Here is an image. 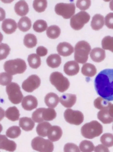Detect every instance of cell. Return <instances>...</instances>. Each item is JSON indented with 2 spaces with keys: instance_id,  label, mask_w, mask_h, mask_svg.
<instances>
[{
  "instance_id": "d590c367",
  "label": "cell",
  "mask_w": 113,
  "mask_h": 152,
  "mask_svg": "<svg viewBox=\"0 0 113 152\" xmlns=\"http://www.w3.org/2000/svg\"><path fill=\"white\" fill-rule=\"evenodd\" d=\"M47 27L46 22L43 20H38L34 23L33 28L37 32H42L46 30Z\"/></svg>"
},
{
  "instance_id": "bcb514c9",
  "label": "cell",
  "mask_w": 113,
  "mask_h": 152,
  "mask_svg": "<svg viewBox=\"0 0 113 152\" xmlns=\"http://www.w3.org/2000/svg\"><path fill=\"white\" fill-rule=\"evenodd\" d=\"M37 54L41 57L46 56L48 53V50L45 47L40 46L38 47L36 49Z\"/></svg>"
},
{
  "instance_id": "83f0119b",
  "label": "cell",
  "mask_w": 113,
  "mask_h": 152,
  "mask_svg": "<svg viewBox=\"0 0 113 152\" xmlns=\"http://www.w3.org/2000/svg\"><path fill=\"white\" fill-rule=\"evenodd\" d=\"M20 115L19 110L15 106L9 107L5 112L6 117L12 121L18 120Z\"/></svg>"
},
{
  "instance_id": "cb8c5ba5",
  "label": "cell",
  "mask_w": 113,
  "mask_h": 152,
  "mask_svg": "<svg viewBox=\"0 0 113 152\" xmlns=\"http://www.w3.org/2000/svg\"><path fill=\"white\" fill-rule=\"evenodd\" d=\"M104 18L101 15L97 14L92 18L91 25L94 30L98 31L101 29L104 25Z\"/></svg>"
},
{
  "instance_id": "7dc6e473",
  "label": "cell",
  "mask_w": 113,
  "mask_h": 152,
  "mask_svg": "<svg viewBox=\"0 0 113 152\" xmlns=\"http://www.w3.org/2000/svg\"><path fill=\"white\" fill-rule=\"evenodd\" d=\"M95 152H109L108 148L103 145L99 144L96 146L94 149Z\"/></svg>"
},
{
  "instance_id": "ee69618b",
  "label": "cell",
  "mask_w": 113,
  "mask_h": 152,
  "mask_svg": "<svg viewBox=\"0 0 113 152\" xmlns=\"http://www.w3.org/2000/svg\"><path fill=\"white\" fill-rule=\"evenodd\" d=\"M64 152H80L78 146L76 144L69 143L66 144L64 147Z\"/></svg>"
},
{
  "instance_id": "f546056e",
  "label": "cell",
  "mask_w": 113,
  "mask_h": 152,
  "mask_svg": "<svg viewBox=\"0 0 113 152\" xmlns=\"http://www.w3.org/2000/svg\"><path fill=\"white\" fill-rule=\"evenodd\" d=\"M51 126L47 122H43L38 124L36 127V131L38 135L42 137L47 136L48 131Z\"/></svg>"
},
{
  "instance_id": "c3c4849f",
  "label": "cell",
  "mask_w": 113,
  "mask_h": 152,
  "mask_svg": "<svg viewBox=\"0 0 113 152\" xmlns=\"http://www.w3.org/2000/svg\"><path fill=\"white\" fill-rule=\"evenodd\" d=\"M109 7L111 10L113 11V0L111 1L110 2Z\"/></svg>"
},
{
  "instance_id": "7402d4cb",
  "label": "cell",
  "mask_w": 113,
  "mask_h": 152,
  "mask_svg": "<svg viewBox=\"0 0 113 152\" xmlns=\"http://www.w3.org/2000/svg\"><path fill=\"white\" fill-rule=\"evenodd\" d=\"M14 8L16 14L21 16L26 15L29 11L28 4L24 0H20L17 2L15 5Z\"/></svg>"
},
{
  "instance_id": "52a82bcc",
  "label": "cell",
  "mask_w": 113,
  "mask_h": 152,
  "mask_svg": "<svg viewBox=\"0 0 113 152\" xmlns=\"http://www.w3.org/2000/svg\"><path fill=\"white\" fill-rule=\"evenodd\" d=\"M31 146L34 150L39 152H51L54 148L53 144L49 140L39 136L32 140Z\"/></svg>"
},
{
  "instance_id": "ab89813d",
  "label": "cell",
  "mask_w": 113,
  "mask_h": 152,
  "mask_svg": "<svg viewBox=\"0 0 113 152\" xmlns=\"http://www.w3.org/2000/svg\"><path fill=\"white\" fill-rule=\"evenodd\" d=\"M33 6L34 9L38 12H44L47 6L46 0H34Z\"/></svg>"
},
{
  "instance_id": "d4e9b609",
  "label": "cell",
  "mask_w": 113,
  "mask_h": 152,
  "mask_svg": "<svg viewBox=\"0 0 113 152\" xmlns=\"http://www.w3.org/2000/svg\"><path fill=\"white\" fill-rule=\"evenodd\" d=\"M19 125L22 129L28 131L32 130L34 127L35 123L31 118L24 117L20 119Z\"/></svg>"
},
{
  "instance_id": "4fadbf2b",
  "label": "cell",
  "mask_w": 113,
  "mask_h": 152,
  "mask_svg": "<svg viewBox=\"0 0 113 152\" xmlns=\"http://www.w3.org/2000/svg\"><path fill=\"white\" fill-rule=\"evenodd\" d=\"M97 118L104 124H110L113 122V105H111L108 108L99 111Z\"/></svg>"
},
{
  "instance_id": "9a60e30c",
  "label": "cell",
  "mask_w": 113,
  "mask_h": 152,
  "mask_svg": "<svg viewBox=\"0 0 113 152\" xmlns=\"http://www.w3.org/2000/svg\"><path fill=\"white\" fill-rule=\"evenodd\" d=\"M79 67L78 63L74 60L68 61L64 66V73L69 76L76 75L79 71Z\"/></svg>"
},
{
  "instance_id": "681fc988",
  "label": "cell",
  "mask_w": 113,
  "mask_h": 152,
  "mask_svg": "<svg viewBox=\"0 0 113 152\" xmlns=\"http://www.w3.org/2000/svg\"><path fill=\"white\" fill-rule=\"evenodd\" d=\"M112 129H113V126H112Z\"/></svg>"
},
{
  "instance_id": "484cf974",
  "label": "cell",
  "mask_w": 113,
  "mask_h": 152,
  "mask_svg": "<svg viewBox=\"0 0 113 152\" xmlns=\"http://www.w3.org/2000/svg\"><path fill=\"white\" fill-rule=\"evenodd\" d=\"M46 62L47 65L52 68L59 67L61 63V58L57 54H51L47 57Z\"/></svg>"
},
{
  "instance_id": "6da1fadb",
  "label": "cell",
  "mask_w": 113,
  "mask_h": 152,
  "mask_svg": "<svg viewBox=\"0 0 113 152\" xmlns=\"http://www.w3.org/2000/svg\"><path fill=\"white\" fill-rule=\"evenodd\" d=\"M94 83L99 95L108 101H113V69L101 71L96 76Z\"/></svg>"
},
{
  "instance_id": "30bf717a",
  "label": "cell",
  "mask_w": 113,
  "mask_h": 152,
  "mask_svg": "<svg viewBox=\"0 0 113 152\" xmlns=\"http://www.w3.org/2000/svg\"><path fill=\"white\" fill-rule=\"evenodd\" d=\"M55 11L57 15L65 19H69L75 12V6L74 3H57L55 7Z\"/></svg>"
},
{
  "instance_id": "2e32d148",
  "label": "cell",
  "mask_w": 113,
  "mask_h": 152,
  "mask_svg": "<svg viewBox=\"0 0 113 152\" xmlns=\"http://www.w3.org/2000/svg\"><path fill=\"white\" fill-rule=\"evenodd\" d=\"M16 145L15 143L9 140L4 135H0V149L9 151H14L16 149Z\"/></svg>"
},
{
  "instance_id": "1f68e13d",
  "label": "cell",
  "mask_w": 113,
  "mask_h": 152,
  "mask_svg": "<svg viewBox=\"0 0 113 152\" xmlns=\"http://www.w3.org/2000/svg\"><path fill=\"white\" fill-rule=\"evenodd\" d=\"M24 44L27 48H32L35 47L37 44L36 36L34 34L28 33L24 36Z\"/></svg>"
},
{
  "instance_id": "ac0fdd59",
  "label": "cell",
  "mask_w": 113,
  "mask_h": 152,
  "mask_svg": "<svg viewBox=\"0 0 113 152\" xmlns=\"http://www.w3.org/2000/svg\"><path fill=\"white\" fill-rule=\"evenodd\" d=\"M77 97L75 95L69 93L63 94L60 97V103L65 107H72L76 103Z\"/></svg>"
},
{
  "instance_id": "9c48e42d",
  "label": "cell",
  "mask_w": 113,
  "mask_h": 152,
  "mask_svg": "<svg viewBox=\"0 0 113 152\" xmlns=\"http://www.w3.org/2000/svg\"><path fill=\"white\" fill-rule=\"evenodd\" d=\"M90 18V15L86 12H79L71 17L70 20V25L74 29L79 30L89 22Z\"/></svg>"
},
{
  "instance_id": "5bb4252c",
  "label": "cell",
  "mask_w": 113,
  "mask_h": 152,
  "mask_svg": "<svg viewBox=\"0 0 113 152\" xmlns=\"http://www.w3.org/2000/svg\"><path fill=\"white\" fill-rule=\"evenodd\" d=\"M37 105V99L32 95H28L24 97L21 103L22 108L27 111L32 110L36 108Z\"/></svg>"
},
{
  "instance_id": "60d3db41",
  "label": "cell",
  "mask_w": 113,
  "mask_h": 152,
  "mask_svg": "<svg viewBox=\"0 0 113 152\" xmlns=\"http://www.w3.org/2000/svg\"><path fill=\"white\" fill-rule=\"evenodd\" d=\"M12 76L7 73L2 72L0 74V83L2 86L8 85L11 82Z\"/></svg>"
},
{
  "instance_id": "5b68a950",
  "label": "cell",
  "mask_w": 113,
  "mask_h": 152,
  "mask_svg": "<svg viewBox=\"0 0 113 152\" xmlns=\"http://www.w3.org/2000/svg\"><path fill=\"white\" fill-rule=\"evenodd\" d=\"M56 116V111L52 108H41L36 109L33 112L32 118L35 122L40 123L44 121H52Z\"/></svg>"
},
{
  "instance_id": "f35d334b",
  "label": "cell",
  "mask_w": 113,
  "mask_h": 152,
  "mask_svg": "<svg viewBox=\"0 0 113 152\" xmlns=\"http://www.w3.org/2000/svg\"><path fill=\"white\" fill-rule=\"evenodd\" d=\"M80 150L82 152H92L94 151L95 147L93 143L91 141L86 140L82 141L79 145Z\"/></svg>"
},
{
  "instance_id": "8d00e7d4",
  "label": "cell",
  "mask_w": 113,
  "mask_h": 152,
  "mask_svg": "<svg viewBox=\"0 0 113 152\" xmlns=\"http://www.w3.org/2000/svg\"><path fill=\"white\" fill-rule=\"evenodd\" d=\"M102 45L103 49L113 52V37L109 36L104 37L102 40Z\"/></svg>"
},
{
  "instance_id": "f1b7e54d",
  "label": "cell",
  "mask_w": 113,
  "mask_h": 152,
  "mask_svg": "<svg viewBox=\"0 0 113 152\" xmlns=\"http://www.w3.org/2000/svg\"><path fill=\"white\" fill-rule=\"evenodd\" d=\"M31 26V20L27 16L21 17L18 23V26L19 29L24 32L29 30Z\"/></svg>"
},
{
  "instance_id": "4dcf8cb0",
  "label": "cell",
  "mask_w": 113,
  "mask_h": 152,
  "mask_svg": "<svg viewBox=\"0 0 113 152\" xmlns=\"http://www.w3.org/2000/svg\"><path fill=\"white\" fill-rule=\"evenodd\" d=\"M27 60L29 66L33 69H37L41 64L40 57L35 53L29 55L28 57Z\"/></svg>"
},
{
  "instance_id": "836d02e7",
  "label": "cell",
  "mask_w": 113,
  "mask_h": 152,
  "mask_svg": "<svg viewBox=\"0 0 113 152\" xmlns=\"http://www.w3.org/2000/svg\"><path fill=\"white\" fill-rule=\"evenodd\" d=\"M61 29L57 25H52L48 27L46 34L49 38L55 39L57 38L60 35Z\"/></svg>"
},
{
  "instance_id": "8fae6325",
  "label": "cell",
  "mask_w": 113,
  "mask_h": 152,
  "mask_svg": "<svg viewBox=\"0 0 113 152\" xmlns=\"http://www.w3.org/2000/svg\"><path fill=\"white\" fill-rule=\"evenodd\" d=\"M64 117L67 122L76 125L80 124L84 119L83 114L81 111L71 109H67L65 111Z\"/></svg>"
},
{
  "instance_id": "8992f818",
  "label": "cell",
  "mask_w": 113,
  "mask_h": 152,
  "mask_svg": "<svg viewBox=\"0 0 113 152\" xmlns=\"http://www.w3.org/2000/svg\"><path fill=\"white\" fill-rule=\"evenodd\" d=\"M49 79L51 84L60 92H65L69 87L70 83L69 80L60 72L56 71L52 73Z\"/></svg>"
},
{
  "instance_id": "d6a6232c",
  "label": "cell",
  "mask_w": 113,
  "mask_h": 152,
  "mask_svg": "<svg viewBox=\"0 0 113 152\" xmlns=\"http://www.w3.org/2000/svg\"><path fill=\"white\" fill-rule=\"evenodd\" d=\"M112 104L109 101L100 97L95 99L94 102V107L101 110L108 108Z\"/></svg>"
},
{
  "instance_id": "7c38bea8",
  "label": "cell",
  "mask_w": 113,
  "mask_h": 152,
  "mask_svg": "<svg viewBox=\"0 0 113 152\" xmlns=\"http://www.w3.org/2000/svg\"><path fill=\"white\" fill-rule=\"evenodd\" d=\"M40 83L39 77L36 75H32L23 82L22 88L26 92H31L39 87Z\"/></svg>"
},
{
  "instance_id": "44dd1931",
  "label": "cell",
  "mask_w": 113,
  "mask_h": 152,
  "mask_svg": "<svg viewBox=\"0 0 113 152\" xmlns=\"http://www.w3.org/2000/svg\"><path fill=\"white\" fill-rule=\"evenodd\" d=\"M105 57V50L99 47H96L93 49L90 54L91 59L93 61L97 63L103 61Z\"/></svg>"
},
{
  "instance_id": "74e56055",
  "label": "cell",
  "mask_w": 113,
  "mask_h": 152,
  "mask_svg": "<svg viewBox=\"0 0 113 152\" xmlns=\"http://www.w3.org/2000/svg\"><path fill=\"white\" fill-rule=\"evenodd\" d=\"M100 140L105 146L110 147L113 146V135L109 133L103 134L101 137Z\"/></svg>"
},
{
  "instance_id": "3957f363",
  "label": "cell",
  "mask_w": 113,
  "mask_h": 152,
  "mask_svg": "<svg viewBox=\"0 0 113 152\" xmlns=\"http://www.w3.org/2000/svg\"><path fill=\"white\" fill-rule=\"evenodd\" d=\"M91 49L90 45L87 42L85 41H79L74 47L75 60L79 63H85L87 61Z\"/></svg>"
},
{
  "instance_id": "b9f144b4",
  "label": "cell",
  "mask_w": 113,
  "mask_h": 152,
  "mask_svg": "<svg viewBox=\"0 0 113 152\" xmlns=\"http://www.w3.org/2000/svg\"><path fill=\"white\" fill-rule=\"evenodd\" d=\"M0 60H1L6 58L9 55L11 49L8 44L3 43L0 44Z\"/></svg>"
},
{
  "instance_id": "277c9868",
  "label": "cell",
  "mask_w": 113,
  "mask_h": 152,
  "mask_svg": "<svg viewBox=\"0 0 113 152\" xmlns=\"http://www.w3.org/2000/svg\"><path fill=\"white\" fill-rule=\"evenodd\" d=\"M26 68L25 61L20 58L6 61L4 65V70L11 75L23 73Z\"/></svg>"
},
{
  "instance_id": "603a6c76",
  "label": "cell",
  "mask_w": 113,
  "mask_h": 152,
  "mask_svg": "<svg viewBox=\"0 0 113 152\" xmlns=\"http://www.w3.org/2000/svg\"><path fill=\"white\" fill-rule=\"evenodd\" d=\"M59 101V96L55 93L50 92L46 95L44 98V102L49 108H55Z\"/></svg>"
},
{
  "instance_id": "e575fe53",
  "label": "cell",
  "mask_w": 113,
  "mask_h": 152,
  "mask_svg": "<svg viewBox=\"0 0 113 152\" xmlns=\"http://www.w3.org/2000/svg\"><path fill=\"white\" fill-rule=\"evenodd\" d=\"M21 134V130L19 127L15 126L9 128L6 130V135L11 138L18 137Z\"/></svg>"
},
{
  "instance_id": "f6af8a7d",
  "label": "cell",
  "mask_w": 113,
  "mask_h": 152,
  "mask_svg": "<svg viewBox=\"0 0 113 152\" xmlns=\"http://www.w3.org/2000/svg\"><path fill=\"white\" fill-rule=\"evenodd\" d=\"M105 23L108 28L113 29V12H110L105 16Z\"/></svg>"
},
{
  "instance_id": "7a4b0ae2",
  "label": "cell",
  "mask_w": 113,
  "mask_h": 152,
  "mask_svg": "<svg viewBox=\"0 0 113 152\" xmlns=\"http://www.w3.org/2000/svg\"><path fill=\"white\" fill-rule=\"evenodd\" d=\"M81 133L84 137L92 139L99 136L103 132V127L98 121L94 120L86 123L81 128Z\"/></svg>"
},
{
  "instance_id": "ba28073f",
  "label": "cell",
  "mask_w": 113,
  "mask_h": 152,
  "mask_svg": "<svg viewBox=\"0 0 113 152\" xmlns=\"http://www.w3.org/2000/svg\"><path fill=\"white\" fill-rule=\"evenodd\" d=\"M6 91L10 101L13 104L20 103L23 97L19 85L15 82H11L7 85Z\"/></svg>"
},
{
  "instance_id": "d6986e66",
  "label": "cell",
  "mask_w": 113,
  "mask_h": 152,
  "mask_svg": "<svg viewBox=\"0 0 113 152\" xmlns=\"http://www.w3.org/2000/svg\"><path fill=\"white\" fill-rule=\"evenodd\" d=\"M62 135V131L60 127L57 126H51L48 131L47 136L51 141L55 142L59 140Z\"/></svg>"
},
{
  "instance_id": "ffe728a7",
  "label": "cell",
  "mask_w": 113,
  "mask_h": 152,
  "mask_svg": "<svg viewBox=\"0 0 113 152\" xmlns=\"http://www.w3.org/2000/svg\"><path fill=\"white\" fill-rule=\"evenodd\" d=\"M1 28L3 31L7 34H10L14 32L17 28L15 21L11 18L5 19L2 22Z\"/></svg>"
},
{
  "instance_id": "7bdbcfd3",
  "label": "cell",
  "mask_w": 113,
  "mask_h": 152,
  "mask_svg": "<svg viewBox=\"0 0 113 152\" xmlns=\"http://www.w3.org/2000/svg\"><path fill=\"white\" fill-rule=\"evenodd\" d=\"M91 5L90 0H78L76 2V6L80 9L85 10L89 8Z\"/></svg>"
},
{
  "instance_id": "e0dca14e",
  "label": "cell",
  "mask_w": 113,
  "mask_h": 152,
  "mask_svg": "<svg viewBox=\"0 0 113 152\" xmlns=\"http://www.w3.org/2000/svg\"><path fill=\"white\" fill-rule=\"evenodd\" d=\"M57 51L58 54L62 56L70 55L74 52V47L69 43L65 42H61L57 45Z\"/></svg>"
},
{
  "instance_id": "4316f807",
  "label": "cell",
  "mask_w": 113,
  "mask_h": 152,
  "mask_svg": "<svg viewBox=\"0 0 113 152\" xmlns=\"http://www.w3.org/2000/svg\"><path fill=\"white\" fill-rule=\"evenodd\" d=\"M97 69L93 64L87 63L84 64L82 68L81 72L85 76L89 77L94 76L97 73Z\"/></svg>"
}]
</instances>
